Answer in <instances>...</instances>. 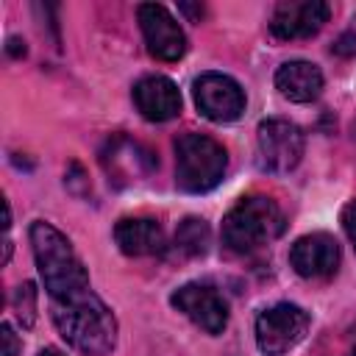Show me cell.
<instances>
[{
  "instance_id": "obj_2",
  "label": "cell",
  "mask_w": 356,
  "mask_h": 356,
  "mask_svg": "<svg viewBox=\"0 0 356 356\" xmlns=\"http://www.w3.org/2000/svg\"><path fill=\"white\" fill-rule=\"evenodd\" d=\"M31 245L42 284L53 300H67L89 289L86 267L81 264L70 239L58 228H53L44 220H36L31 225Z\"/></svg>"
},
{
  "instance_id": "obj_18",
  "label": "cell",
  "mask_w": 356,
  "mask_h": 356,
  "mask_svg": "<svg viewBox=\"0 0 356 356\" xmlns=\"http://www.w3.org/2000/svg\"><path fill=\"white\" fill-rule=\"evenodd\" d=\"M39 356H64V353L56 350V348H44V350H39Z\"/></svg>"
},
{
  "instance_id": "obj_4",
  "label": "cell",
  "mask_w": 356,
  "mask_h": 356,
  "mask_svg": "<svg viewBox=\"0 0 356 356\" xmlns=\"http://www.w3.org/2000/svg\"><path fill=\"white\" fill-rule=\"evenodd\" d=\"M225 150L206 134H184L175 139V181L184 192H209L222 181Z\"/></svg>"
},
{
  "instance_id": "obj_11",
  "label": "cell",
  "mask_w": 356,
  "mask_h": 356,
  "mask_svg": "<svg viewBox=\"0 0 356 356\" xmlns=\"http://www.w3.org/2000/svg\"><path fill=\"white\" fill-rule=\"evenodd\" d=\"M339 242L331 234H306L289 250V264L303 278H328L339 267Z\"/></svg>"
},
{
  "instance_id": "obj_7",
  "label": "cell",
  "mask_w": 356,
  "mask_h": 356,
  "mask_svg": "<svg viewBox=\"0 0 356 356\" xmlns=\"http://www.w3.org/2000/svg\"><path fill=\"white\" fill-rule=\"evenodd\" d=\"M136 17L150 56H156L159 61H178L186 53V36L164 6L142 3L136 8Z\"/></svg>"
},
{
  "instance_id": "obj_16",
  "label": "cell",
  "mask_w": 356,
  "mask_h": 356,
  "mask_svg": "<svg viewBox=\"0 0 356 356\" xmlns=\"http://www.w3.org/2000/svg\"><path fill=\"white\" fill-rule=\"evenodd\" d=\"M0 339H3V356H17L19 339H17V334H14V328L8 323L0 325Z\"/></svg>"
},
{
  "instance_id": "obj_5",
  "label": "cell",
  "mask_w": 356,
  "mask_h": 356,
  "mask_svg": "<svg viewBox=\"0 0 356 356\" xmlns=\"http://www.w3.org/2000/svg\"><path fill=\"white\" fill-rule=\"evenodd\" d=\"M309 314L295 303H275L256 317V345L264 356L292 350L309 331Z\"/></svg>"
},
{
  "instance_id": "obj_12",
  "label": "cell",
  "mask_w": 356,
  "mask_h": 356,
  "mask_svg": "<svg viewBox=\"0 0 356 356\" xmlns=\"http://www.w3.org/2000/svg\"><path fill=\"white\" fill-rule=\"evenodd\" d=\"M134 103L150 122H167L181 114V92L164 75H147L134 86Z\"/></svg>"
},
{
  "instance_id": "obj_6",
  "label": "cell",
  "mask_w": 356,
  "mask_h": 356,
  "mask_svg": "<svg viewBox=\"0 0 356 356\" xmlns=\"http://www.w3.org/2000/svg\"><path fill=\"white\" fill-rule=\"evenodd\" d=\"M259 156H261V164L273 172H289L298 167L300 156H303V147H306V139H303V131L289 122V120H264L259 122Z\"/></svg>"
},
{
  "instance_id": "obj_8",
  "label": "cell",
  "mask_w": 356,
  "mask_h": 356,
  "mask_svg": "<svg viewBox=\"0 0 356 356\" xmlns=\"http://www.w3.org/2000/svg\"><path fill=\"white\" fill-rule=\"evenodd\" d=\"M172 306L178 312H184L206 334H220L228 323L225 298L217 292V286L203 284V281H192V284H184L181 289H175L172 292Z\"/></svg>"
},
{
  "instance_id": "obj_10",
  "label": "cell",
  "mask_w": 356,
  "mask_h": 356,
  "mask_svg": "<svg viewBox=\"0 0 356 356\" xmlns=\"http://www.w3.org/2000/svg\"><path fill=\"white\" fill-rule=\"evenodd\" d=\"M328 14L331 8L323 0H284L273 11L270 31L278 39H306L328 22Z\"/></svg>"
},
{
  "instance_id": "obj_14",
  "label": "cell",
  "mask_w": 356,
  "mask_h": 356,
  "mask_svg": "<svg viewBox=\"0 0 356 356\" xmlns=\"http://www.w3.org/2000/svg\"><path fill=\"white\" fill-rule=\"evenodd\" d=\"M275 89L292 103H309L323 92V72L312 61H286L275 70Z\"/></svg>"
},
{
  "instance_id": "obj_9",
  "label": "cell",
  "mask_w": 356,
  "mask_h": 356,
  "mask_svg": "<svg viewBox=\"0 0 356 356\" xmlns=\"http://www.w3.org/2000/svg\"><path fill=\"white\" fill-rule=\"evenodd\" d=\"M195 103L203 117L214 122H231L245 111V92L231 75L203 72L195 81Z\"/></svg>"
},
{
  "instance_id": "obj_15",
  "label": "cell",
  "mask_w": 356,
  "mask_h": 356,
  "mask_svg": "<svg viewBox=\"0 0 356 356\" xmlns=\"http://www.w3.org/2000/svg\"><path fill=\"white\" fill-rule=\"evenodd\" d=\"M175 245L186 256L206 253V248H209V225L203 220H197V217H186L175 231Z\"/></svg>"
},
{
  "instance_id": "obj_17",
  "label": "cell",
  "mask_w": 356,
  "mask_h": 356,
  "mask_svg": "<svg viewBox=\"0 0 356 356\" xmlns=\"http://www.w3.org/2000/svg\"><path fill=\"white\" fill-rule=\"evenodd\" d=\"M342 225H345V234H348V239L356 245V200L345 206V211H342Z\"/></svg>"
},
{
  "instance_id": "obj_3",
  "label": "cell",
  "mask_w": 356,
  "mask_h": 356,
  "mask_svg": "<svg viewBox=\"0 0 356 356\" xmlns=\"http://www.w3.org/2000/svg\"><path fill=\"white\" fill-rule=\"evenodd\" d=\"M284 231V214L273 197H242L222 220V242L234 253H253Z\"/></svg>"
},
{
  "instance_id": "obj_1",
  "label": "cell",
  "mask_w": 356,
  "mask_h": 356,
  "mask_svg": "<svg viewBox=\"0 0 356 356\" xmlns=\"http://www.w3.org/2000/svg\"><path fill=\"white\" fill-rule=\"evenodd\" d=\"M53 323L67 345L86 356H106L117 342V320L92 289L53 300Z\"/></svg>"
},
{
  "instance_id": "obj_13",
  "label": "cell",
  "mask_w": 356,
  "mask_h": 356,
  "mask_svg": "<svg viewBox=\"0 0 356 356\" xmlns=\"http://www.w3.org/2000/svg\"><path fill=\"white\" fill-rule=\"evenodd\" d=\"M114 239L125 256H159L164 253V231L156 220L147 217H125L114 228Z\"/></svg>"
}]
</instances>
